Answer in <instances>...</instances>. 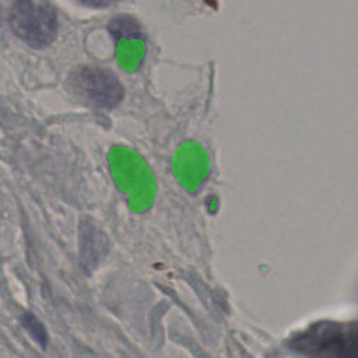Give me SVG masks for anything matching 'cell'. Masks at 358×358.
Segmentation results:
<instances>
[{
  "mask_svg": "<svg viewBox=\"0 0 358 358\" xmlns=\"http://www.w3.org/2000/svg\"><path fill=\"white\" fill-rule=\"evenodd\" d=\"M11 31L28 46L42 49L50 45L59 29L57 13L50 3L20 0L8 11Z\"/></svg>",
  "mask_w": 358,
  "mask_h": 358,
  "instance_id": "obj_1",
  "label": "cell"
},
{
  "mask_svg": "<svg viewBox=\"0 0 358 358\" xmlns=\"http://www.w3.org/2000/svg\"><path fill=\"white\" fill-rule=\"evenodd\" d=\"M21 324L22 327L29 333V336L42 347L46 348L48 344V333L46 329L43 327V324L39 322V319L31 313V312H25L21 316Z\"/></svg>",
  "mask_w": 358,
  "mask_h": 358,
  "instance_id": "obj_4",
  "label": "cell"
},
{
  "mask_svg": "<svg viewBox=\"0 0 358 358\" xmlns=\"http://www.w3.org/2000/svg\"><path fill=\"white\" fill-rule=\"evenodd\" d=\"M292 347L312 358H357V327L322 322L292 340Z\"/></svg>",
  "mask_w": 358,
  "mask_h": 358,
  "instance_id": "obj_2",
  "label": "cell"
},
{
  "mask_svg": "<svg viewBox=\"0 0 358 358\" xmlns=\"http://www.w3.org/2000/svg\"><path fill=\"white\" fill-rule=\"evenodd\" d=\"M74 95L95 108H115L123 98V87L119 78L108 69L83 66L69 77Z\"/></svg>",
  "mask_w": 358,
  "mask_h": 358,
  "instance_id": "obj_3",
  "label": "cell"
}]
</instances>
